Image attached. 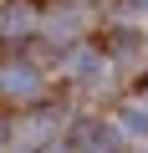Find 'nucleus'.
<instances>
[{"label": "nucleus", "instance_id": "f257e3e1", "mask_svg": "<svg viewBox=\"0 0 148 153\" xmlns=\"http://www.w3.org/2000/svg\"><path fill=\"white\" fill-rule=\"evenodd\" d=\"M36 87V76L26 71V66H10V71H0V92H10V97H26Z\"/></svg>", "mask_w": 148, "mask_h": 153}, {"label": "nucleus", "instance_id": "f03ea898", "mask_svg": "<svg viewBox=\"0 0 148 153\" xmlns=\"http://www.w3.org/2000/svg\"><path fill=\"white\" fill-rule=\"evenodd\" d=\"M31 26V16L26 10H10V16H0V31H26Z\"/></svg>", "mask_w": 148, "mask_h": 153}]
</instances>
